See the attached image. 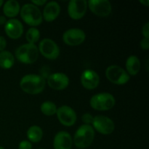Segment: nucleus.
I'll return each instance as SVG.
<instances>
[{"label":"nucleus","mask_w":149,"mask_h":149,"mask_svg":"<svg viewBox=\"0 0 149 149\" xmlns=\"http://www.w3.org/2000/svg\"><path fill=\"white\" fill-rule=\"evenodd\" d=\"M81 119H82V122H84V125H90V124H92V122H93V116H92L90 113H84V114L82 115Z\"/></svg>","instance_id":"24"},{"label":"nucleus","mask_w":149,"mask_h":149,"mask_svg":"<svg viewBox=\"0 0 149 149\" xmlns=\"http://www.w3.org/2000/svg\"><path fill=\"white\" fill-rule=\"evenodd\" d=\"M15 63V57L10 52L4 50L0 52V67L4 69L12 68Z\"/></svg>","instance_id":"20"},{"label":"nucleus","mask_w":149,"mask_h":149,"mask_svg":"<svg viewBox=\"0 0 149 149\" xmlns=\"http://www.w3.org/2000/svg\"><path fill=\"white\" fill-rule=\"evenodd\" d=\"M20 17L29 26H39L43 21L42 14L38 7L33 4H25L20 10Z\"/></svg>","instance_id":"3"},{"label":"nucleus","mask_w":149,"mask_h":149,"mask_svg":"<svg viewBox=\"0 0 149 149\" xmlns=\"http://www.w3.org/2000/svg\"><path fill=\"white\" fill-rule=\"evenodd\" d=\"M61 13V7L56 1H49L45 5L42 13V17L47 22L55 20Z\"/></svg>","instance_id":"17"},{"label":"nucleus","mask_w":149,"mask_h":149,"mask_svg":"<svg viewBox=\"0 0 149 149\" xmlns=\"http://www.w3.org/2000/svg\"><path fill=\"white\" fill-rule=\"evenodd\" d=\"M72 145V138L68 132L65 131L58 132L54 138V149H71Z\"/></svg>","instance_id":"16"},{"label":"nucleus","mask_w":149,"mask_h":149,"mask_svg":"<svg viewBox=\"0 0 149 149\" xmlns=\"http://www.w3.org/2000/svg\"><path fill=\"white\" fill-rule=\"evenodd\" d=\"M20 7L18 1L15 0H9L6 1L3 7V12L6 17H14L20 13Z\"/></svg>","instance_id":"18"},{"label":"nucleus","mask_w":149,"mask_h":149,"mask_svg":"<svg viewBox=\"0 0 149 149\" xmlns=\"http://www.w3.org/2000/svg\"><path fill=\"white\" fill-rule=\"evenodd\" d=\"M6 46H7V42L6 39H4L3 36H0V52L4 51L5 49Z\"/></svg>","instance_id":"28"},{"label":"nucleus","mask_w":149,"mask_h":149,"mask_svg":"<svg viewBox=\"0 0 149 149\" xmlns=\"http://www.w3.org/2000/svg\"><path fill=\"white\" fill-rule=\"evenodd\" d=\"M41 111L46 116H53L57 112V106L53 102L45 101L41 105Z\"/></svg>","instance_id":"22"},{"label":"nucleus","mask_w":149,"mask_h":149,"mask_svg":"<svg viewBox=\"0 0 149 149\" xmlns=\"http://www.w3.org/2000/svg\"><path fill=\"white\" fill-rule=\"evenodd\" d=\"M39 50L47 59L55 60L60 55V48L58 45L50 39H44L39 42Z\"/></svg>","instance_id":"8"},{"label":"nucleus","mask_w":149,"mask_h":149,"mask_svg":"<svg viewBox=\"0 0 149 149\" xmlns=\"http://www.w3.org/2000/svg\"><path fill=\"white\" fill-rule=\"evenodd\" d=\"M86 34L79 29H70L63 35V42L69 46H77L85 40Z\"/></svg>","instance_id":"12"},{"label":"nucleus","mask_w":149,"mask_h":149,"mask_svg":"<svg viewBox=\"0 0 149 149\" xmlns=\"http://www.w3.org/2000/svg\"><path fill=\"white\" fill-rule=\"evenodd\" d=\"M100 78L97 73L91 69L84 71L81 76V83L87 90H94L98 86Z\"/></svg>","instance_id":"15"},{"label":"nucleus","mask_w":149,"mask_h":149,"mask_svg":"<svg viewBox=\"0 0 149 149\" xmlns=\"http://www.w3.org/2000/svg\"><path fill=\"white\" fill-rule=\"evenodd\" d=\"M4 31L6 34L11 39H19L23 33V24L17 19H10L4 25Z\"/></svg>","instance_id":"14"},{"label":"nucleus","mask_w":149,"mask_h":149,"mask_svg":"<svg viewBox=\"0 0 149 149\" xmlns=\"http://www.w3.org/2000/svg\"><path fill=\"white\" fill-rule=\"evenodd\" d=\"M39 149H44V148H39Z\"/></svg>","instance_id":"34"},{"label":"nucleus","mask_w":149,"mask_h":149,"mask_svg":"<svg viewBox=\"0 0 149 149\" xmlns=\"http://www.w3.org/2000/svg\"><path fill=\"white\" fill-rule=\"evenodd\" d=\"M87 7L95 15L100 17H106L111 14V4L108 0H90L87 1Z\"/></svg>","instance_id":"9"},{"label":"nucleus","mask_w":149,"mask_h":149,"mask_svg":"<svg viewBox=\"0 0 149 149\" xmlns=\"http://www.w3.org/2000/svg\"><path fill=\"white\" fill-rule=\"evenodd\" d=\"M95 131L91 125H83L78 128L74 137L76 147L79 149L87 148L94 141Z\"/></svg>","instance_id":"2"},{"label":"nucleus","mask_w":149,"mask_h":149,"mask_svg":"<svg viewBox=\"0 0 149 149\" xmlns=\"http://www.w3.org/2000/svg\"><path fill=\"white\" fill-rule=\"evenodd\" d=\"M27 138L31 142L38 143L42 139L43 137V131L42 128L36 125H33L30 127L27 130Z\"/></svg>","instance_id":"21"},{"label":"nucleus","mask_w":149,"mask_h":149,"mask_svg":"<svg viewBox=\"0 0 149 149\" xmlns=\"http://www.w3.org/2000/svg\"><path fill=\"white\" fill-rule=\"evenodd\" d=\"M92 125L93 129L95 128L97 132L105 135H110L115 130L114 122L112 121V119L102 115H98L93 117Z\"/></svg>","instance_id":"7"},{"label":"nucleus","mask_w":149,"mask_h":149,"mask_svg":"<svg viewBox=\"0 0 149 149\" xmlns=\"http://www.w3.org/2000/svg\"><path fill=\"white\" fill-rule=\"evenodd\" d=\"M116 103L115 97L109 93H100L91 97L90 106L97 111H108L111 109Z\"/></svg>","instance_id":"5"},{"label":"nucleus","mask_w":149,"mask_h":149,"mask_svg":"<svg viewBox=\"0 0 149 149\" xmlns=\"http://www.w3.org/2000/svg\"><path fill=\"white\" fill-rule=\"evenodd\" d=\"M7 23V20L4 16H0V25H5Z\"/></svg>","instance_id":"30"},{"label":"nucleus","mask_w":149,"mask_h":149,"mask_svg":"<svg viewBox=\"0 0 149 149\" xmlns=\"http://www.w3.org/2000/svg\"><path fill=\"white\" fill-rule=\"evenodd\" d=\"M142 34L145 39H149V23L147 22L142 29Z\"/></svg>","instance_id":"26"},{"label":"nucleus","mask_w":149,"mask_h":149,"mask_svg":"<svg viewBox=\"0 0 149 149\" xmlns=\"http://www.w3.org/2000/svg\"><path fill=\"white\" fill-rule=\"evenodd\" d=\"M0 149H5V148H3V147L0 146Z\"/></svg>","instance_id":"33"},{"label":"nucleus","mask_w":149,"mask_h":149,"mask_svg":"<svg viewBox=\"0 0 149 149\" xmlns=\"http://www.w3.org/2000/svg\"><path fill=\"white\" fill-rule=\"evenodd\" d=\"M140 2H141V4H143V5H145L146 7H148V5H149L148 0H143H143H141V1H140Z\"/></svg>","instance_id":"31"},{"label":"nucleus","mask_w":149,"mask_h":149,"mask_svg":"<svg viewBox=\"0 0 149 149\" xmlns=\"http://www.w3.org/2000/svg\"><path fill=\"white\" fill-rule=\"evenodd\" d=\"M15 57L17 61L23 63H33L39 58V49L33 44H24L17 48Z\"/></svg>","instance_id":"4"},{"label":"nucleus","mask_w":149,"mask_h":149,"mask_svg":"<svg viewBox=\"0 0 149 149\" xmlns=\"http://www.w3.org/2000/svg\"><path fill=\"white\" fill-rule=\"evenodd\" d=\"M47 84L53 90H63L69 84V78L63 73H54L48 77Z\"/></svg>","instance_id":"13"},{"label":"nucleus","mask_w":149,"mask_h":149,"mask_svg":"<svg viewBox=\"0 0 149 149\" xmlns=\"http://www.w3.org/2000/svg\"><path fill=\"white\" fill-rule=\"evenodd\" d=\"M87 8L86 0H71L68 6V13L71 19L79 20L85 15Z\"/></svg>","instance_id":"11"},{"label":"nucleus","mask_w":149,"mask_h":149,"mask_svg":"<svg viewBox=\"0 0 149 149\" xmlns=\"http://www.w3.org/2000/svg\"><path fill=\"white\" fill-rule=\"evenodd\" d=\"M127 72L129 75L135 76L141 69V62L139 58L135 55H130L126 61Z\"/></svg>","instance_id":"19"},{"label":"nucleus","mask_w":149,"mask_h":149,"mask_svg":"<svg viewBox=\"0 0 149 149\" xmlns=\"http://www.w3.org/2000/svg\"><path fill=\"white\" fill-rule=\"evenodd\" d=\"M46 81L44 77L37 74H27L21 79L20 87L25 93L30 95H37L42 93L45 88Z\"/></svg>","instance_id":"1"},{"label":"nucleus","mask_w":149,"mask_h":149,"mask_svg":"<svg viewBox=\"0 0 149 149\" xmlns=\"http://www.w3.org/2000/svg\"><path fill=\"white\" fill-rule=\"evenodd\" d=\"M46 0H32L31 4H33L35 6H42L45 4H46Z\"/></svg>","instance_id":"29"},{"label":"nucleus","mask_w":149,"mask_h":149,"mask_svg":"<svg viewBox=\"0 0 149 149\" xmlns=\"http://www.w3.org/2000/svg\"><path fill=\"white\" fill-rule=\"evenodd\" d=\"M57 116L63 125L71 127L77 122V113L72 108L68 106H62L57 109Z\"/></svg>","instance_id":"10"},{"label":"nucleus","mask_w":149,"mask_h":149,"mask_svg":"<svg viewBox=\"0 0 149 149\" xmlns=\"http://www.w3.org/2000/svg\"><path fill=\"white\" fill-rule=\"evenodd\" d=\"M26 38L29 43L35 45V43L37 42L40 38V32L36 28L32 27L28 30Z\"/></svg>","instance_id":"23"},{"label":"nucleus","mask_w":149,"mask_h":149,"mask_svg":"<svg viewBox=\"0 0 149 149\" xmlns=\"http://www.w3.org/2000/svg\"><path fill=\"white\" fill-rule=\"evenodd\" d=\"M19 149H32L31 143L28 141H23L19 143Z\"/></svg>","instance_id":"25"},{"label":"nucleus","mask_w":149,"mask_h":149,"mask_svg":"<svg viewBox=\"0 0 149 149\" xmlns=\"http://www.w3.org/2000/svg\"><path fill=\"white\" fill-rule=\"evenodd\" d=\"M106 78L111 83L117 85L127 84L130 79V77L122 67L116 65H111L106 70Z\"/></svg>","instance_id":"6"},{"label":"nucleus","mask_w":149,"mask_h":149,"mask_svg":"<svg viewBox=\"0 0 149 149\" xmlns=\"http://www.w3.org/2000/svg\"><path fill=\"white\" fill-rule=\"evenodd\" d=\"M140 45H141V47L143 49H144V50H147V49H148L149 48L148 39H145V38H143V39L141 41Z\"/></svg>","instance_id":"27"},{"label":"nucleus","mask_w":149,"mask_h":149,"mask_svg":"<svg viewBox=\"0 0 149 149\" xmlns=\"http://www.w3.org/2000/svg\"><path fill=\"white\" fill-rule=\"evenodd\" d=\"M3 3H4V1H3L2 0H0V7H1V6H2Z\"/></svg>","instance_id":"32"}]
</instances>
